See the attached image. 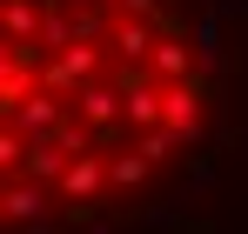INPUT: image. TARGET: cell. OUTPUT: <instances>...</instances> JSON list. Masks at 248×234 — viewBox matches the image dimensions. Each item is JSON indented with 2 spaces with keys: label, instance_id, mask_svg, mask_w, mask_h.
Returning a JSON list of instances; mask_svg holds the SVG:
<instances>
[{
  "label": "cell",
  "instance_id": "obj_9",
  "mask_svg": "<svg viewBox=\"0 0 248 234\" xmlns=\"http://www.w3.org/2000/svg\"><path fill=\"white\" fill-rule=\"evenodd\" d=\"M27 74H34V60H20V54H0V107H7V120L20 114L34 94H27Z\"/></svg>",
  "mask_w": 248,
  "mask_h": 234
},
{
  "label": "cell",
  "instance_id": "obj_6",
  "mask_svg": "<svg viewBox=\"0 0 248 234\" xmlns=\"http://www.w3.org/2000/svg\"><path fill=\"white\" fill-rule=\"evenodd\" d=\"M74 107H81L87 127H114V120H127L121 87H81V94H74Z\"/></svg>",
  "mask_w": 248,
  "mask_h": 234
},
{
  "label": "cell",
  "instance_id": "obj_15",
  "mask_svg": "<svg viewBox=\"0 0 248 234\" xmlns=\"http://www.w3.org/2000/svg\"><path fill=\"white\" fill-rule=\"evenodd\" d=\"M20 141H27V134H14V127H7V134H0V167H7V174H14V167H20Z\"/></svg>",
  "mask_w": 248,
  "mask_h": 234
},
{
  "label": "cell",
  "instance_id": "obj_1",
  "mask_svg": "<svg viewBox=\"0 0 248 234\" xmlns=\"http://www.w3.org/2000/svg\"><path fill=\"white\" fill-rule=\"evenodd\" d=\"M161 127L174 141H195V134H202V87H195V80H174L161 94Z\"/></svg>",
  "mask_w": 248,
  "mask_h": 234
},
{
  "label": "cell",
  "instance_id": "obj_8",
  "mask_svg": "<svg viewBox=\"0 0 248 234\" xmlns=\"http://www.w3.org/2000/svg\"><path fill=\"white\" fill-rule=\"evenodd\" d=\"M148 67H155V80H161V87H174V80H195V47L161 34V47H155V60H148Z\"/></svg>",
  "mask_w": 248,
  "mask_h": 234
},
{
  "label": "cell",
  "instance_id": "obj_3",
  "mask_svg": "<svg viewBox=\"0 0 248 234\" xmlns=\"http://www.w3.org/2000/svg\"><path fill=\"white\" fill-rule=\"evenodd\" d=\"M61 120H67V94H34V101L7 120V127H14V134H27V141H47V134H61Z\"/></svg>",
  "mask_w": 248,
  "mask_h": 234
},
{
  "label": "cell",
  "instance_id": "obj_13",
  "mask_svg": "<svg viewBox=\"0 0 248 234\" xmlns=\"http://www.w3.org/2000/svg\"><path fill=\"white\" fill-rule=\"evenodd\" d=\"M108 181H114V188H141V181H148V161H141V154L108 161Z\"/></svg>",
  "mask_w": 248,
  "mask_h": 234
},
{
  "label": "cell",
  "instance_id": "obj_10",
  "mask_svg": "<svg viewBox=\"0 0 248 234\" xmlns=\"http://www.w3.org/2000/svg\"><path fill=\"white\" fill-rule=\"evenodd\" d=\"M27 167H34L41 181H67V167H74V154H61V141L47 134V141H27Z\"/></svg>",
  "mask_w": 248,
  "mask_h": 234
},
{
  "label": "cell",
  "instance_id": "obj_16",
  "mask_svg": "<svg viewBox=\"0 0 248 234\" xmlns=\"http://www.w3.org/2000/svg\"><path fill=\"white\" fill-rule=\"evenodd\" d=\"M101 7H114L121 20H127V14H134V20H148V7H155V0H101Z\"/></svg>",
  "mask_w": 248,
  "mask_h": 234
},
{
  "label": "cell",
  "instance_id": "obj_14",
  "mask_svg": "<svg viewBox=\"0 0 248 234\" xmlns=\"http://www.w3.org/2000/svg\"><path fill=\"white\" fill-rule=\"evenodd\" d=\"M168 141H174V134H168V127H148V134H141V147H134V154L148 161V167H155V161H168Z\"/></svg>",
  "mask_w": 248,
  "mask_h": 234
},
{
  "label": "cell",
  "instance_id": "obj_2",
  "mask_svg": "<svg viewBox=\"0 0 248 234\" xmlns=\"http://www.w3.org/2000/svg\"><path fill=\"white\" fill-rule=\"evenodd\" d=\"M41 80H47V94H67V101H74L87 80H94V47H67V54H54V60L41 67Z\"/></svg>",
  "mask_w": 248,
  "mask_h": 234
},
{
  "label": "cell",
  "instance_id": "obj_11",
  "mask_svg": "<svg viewBox=\"0 0 248 234\" xmlns=\"http://www.w3.org/2000/svg\"><path fill=\"white\" fill-rule=\"evenodd\" d=\"M101 181H108V167H101L94 154H81L74 167H67V181H61V194H67V201H87L94 188H101Z\"/></svg>",
  "mask_w": 248,
  "mask_h": 234
},
{
  "label": "cell",
  "instance_id": "obj_7",
  "mask_svg": "<svg viewBox=\"0 0 248 234\" xmlns=\"http://www.w3.org/2000/svg\"><path fill=\"white\" fill-rule=\"evenodd\" d=\"M7 221H14V228L27 221L34 234L47 228V194L34 188V181H7Z\"/></svg>",
  "mask_w": 248,
  "mask_h": 234
},
{
  "label": "cell",
  "instance_id": "obj_4",
  "mask_svg": "<svg viewBox=\"0 0 248 234\" xmlns=\"http://www.w3.org/2000/svg\"><path fill=\"white\" fill-rule=\"evenodd\" d=\"M161 94H168V87H148L141 74H127V80H121V101H127V127H141V134H148V127H161Z\"/></svg>",
  "mask_w": 248,
  "mask_h": 234
},
{
  "label": "cell",
  "instance_id": "obj_17",
  "mask_svg": "<svg viewBox=\"0 0 248 234\" xmlns=\"http://www.w3.org/2000/svg\"><path fill=\"white\" fill-rule=\"evenodd\" d=\"M47 7H54V0H47Z\"/></svg>",
  "mask_w": 248,
  "mask_h": 234
},
{
  "label": "cell",
  "instance_id": "obj_5",
  "mask_svg": "<svg viewBox=\"0 0 248 234\" xmlns=\"http://www.w3.org/2000/svg\"><path fill=\"white\" fill-rule=\"evenodd\" d=\"M114 54H121L127 67H141V60H155V47H161V34L148 27V20H114Z\"/></svg>",
  "mask_w": 248,
  "mask_h": 234
},
{
  "label": "cell",
  "instance_id": "obj_12",
  "mask_svg": "<svg viewBox=\"0 0 248 234\" xmlns=\"http://www.w3.org/2000/svg\"><path fill=\"white\" fill-rule=\"evenodd\" d=\"M195 67H202V74H215V67H221V27H215V14H202V20H195Z\"/></svg>",
  "mask_w": 248,
  "mask_h": 234
}]
</instances>
